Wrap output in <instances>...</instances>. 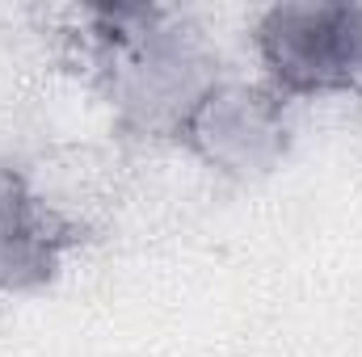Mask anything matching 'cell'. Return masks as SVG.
Wrapping results in <instances>:
<instances>
[{
    "label": "cell",
    "instance_id": "3957f363",
    "mask_svg": "<svg viewBox=\"0 0 362 357\" xmlns=\"http://www.w3.org/2000/svg\"><path fill=\"white\" fill-rule=\"evenodd\" d=\"M173 139L223 177H266L291 152L286 97L270 85L215 80L181 114Z\"/></svg>",
    "mask_w": 362,
    "mask_h": 357
},
{
    "label": "cell",
    "instance_id": "6da1fadb",
    "mask_svg": "<svg viewBox=\"0 0 362 357\" xmlns=\"http://www.w3.org/2000/svg\"><path fill=\"white\" fill-rule=\"evenodd\" d=\"M89 17L85 55L110 105L144 135H173L194 97L219 80L202 30L173 8H93Z\"/></svg>",
    "mask_w": 362,
    "mask_h": 357
},
{
    "label": "cell",
    "instance_id": "277c9868",
    "mask_svg": "<svg viewBox=\"0 0 362 357\" xmlns=\"http://www.w3.org/2000/svg\"><path fill=\"white\" fill-rule=\"evenodd\" d=\"M85 227L47 202L17 164H0V294H34L59 277Z\"/></svg>",
    "mask_w": 362,
    "mask_h": 357
},
{
    "label": "cell",
    "instance_id": "7a4b0ae2",
    "mask_svg": "<svg viewBox=\"0 0 362 357\" xmlns=\"http://www.w3.org/2000/svg\"><path fill=\"white\" fill-rule=\"evenodd\" d=\"M257 55L282 97H362V4L291 0L257 21Z\"/></svg>",
    "mask_w": 362,
    "mask_h": 357
}]
</instances>
